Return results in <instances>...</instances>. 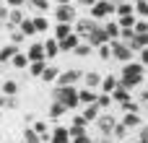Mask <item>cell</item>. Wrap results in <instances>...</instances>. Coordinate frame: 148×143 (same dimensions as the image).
I'll return each instance as SVG.
<instances>
[{"label": "cell", "mask_w": 148, "mask_h": 143, "mask_svg": "<svg viewBox=\"0 0 148 143\" xmlns=\"http://www.w3.org/2000/svg\"><path fill=\"white\" fill-rule=\"evenodd\" d=\"M29 5L36 10V13H47L52 8V0H29Z\"/></svg>", "instance_id": "cell-34"}, {"label": "cell", "mask_w": 148, "mask_h": 143, "mask_svg": "<svg viewBox=\"0 0 148 143\" xmlns=\"http://www.w3.org/2000/svg\"><path fill=\"white\" fill-rule=\"evenodd\" d=\"M65 112H68V107H65L62 102H52V104H49V112H47V115H49V120H60Z\"/></svg>", "instance_id": "cell-27"}, {"label": "cell", "mask_w": 148, "mask_h": 143, "mask_svg": "<svg viewBox=\"0 0 148 143\" xmlns=\"http://www.w3.org/2000/svg\"><path fill=\"white\" fill-rule=\"evenodd\" d=\"M99 143H101V141H99Z\"/></svg>", "instance_id": "cell-55"}, {"label": "cell", "mask_w": 148, "mask_h": 143, "mask_svg": "<svg viewBox=\"0 0 148 143\" xmlns=\"http://www.w3.org/2000/svg\"><path fill=\"white\" fill-rule=\"evenodd\" d=\"M31 18H34V26H36V31H39V34L52 31V26H49V21H47V16H44V13H36V16H31Z\"/></svg>", "instance_id": "cell-25"}, {"label": "cell", "mask_w": 148, "mask_h": 143, "mask_svg": "<svg viewBox=\"0 0 148 143\" xmlns=\"http://www.w3.org/2000/svg\"><path fill=\"white\" fill-rule=\"evenodd\" d=\"M135 13V3L133 0H122L120 5H117V18L120 16H133Z\"/></svg>", "instance_id": "cell-30"}, {"label": "cell", "mask_w": 148, "mask_h": 143, "mask_svg": "<svg viewBox=\"0 0 148 143\" xmlns=\"http://www.w3.org/2000/svg\"><path fill=\"white\" fill-rule=\"evenodd\" d=\"M52 31H55V39H57V42H62V39H65V36H70L75 29H73V23H55V29H52Z\"/></svg>", "instance_id": "cell-20"}, {"label": "cell", "mask_w": 148, "mask_h": 143, "mask_svg": "<svg viewBox=\"0 0 148 143\" xmlns=\"http://www.w3.org/2000/svg\"><path fill=\"white\" fill-rule=\"evenodd\" d=\"M83 117H86L88 122H96V120L101 117V107H99V104H88V107H83Z\"/></svg>", "instance_id": "cell-28"}, {"label": "cell", "mask_w": 148, "mask_h": 143, "mask_svg": "<svg viewBox=\"0 0 148 143\" xmlns=\"http://www.w3.org/2000/svg\"><path fill=\"white\" fill-rule=\"evenodd\" d=\"M52 16H55L57 23H75V21H78V10H75L73 3H68V5H55Z\"/></svg>", "instance_id": "cell-5"}, {"label": "cell", "mask_w": 148, "mask_h": 143, "mask_svg": "<svg viewBox=\"0 0 148 143\" xmlns=\"http://www.w3.org/2000/svg\"><path fill=\"white\" fill-rule=\"evenodd\" d=\"M81 42H83V39H81V36H78V34L73 31L70 36H65V39L60 42V50H62V52H75V47H78Z\"/></svg>", "instance_id": "cell-17"}, {"label": "cell", "mask_w": 148, "mask_h": 143, "mask_svg": "<svg viewBox=\"0 0 148 143\" xmlns=\"http://www.w3.org/2000/svg\"><path fill=\"white\" fill-rule=\"evenodd\" d=\"M18 52H21V47H18V44H13V42H8V44H0V65L10 63V60H13Z\"/></svg>", "instance_id": "cell-11"}, {"label": "cell", "mask_w": 148, "mask_h": 143, "mask_svg": "<svg viewBox=\"0 0 148 143\" xmlns=\"http://www.w3.org/2000/svg\"><path fill=\"white\" fill-rule=\"evenodd\" d=\"M117 122H120V120H117L114 115H107V112H101V117L96 120V128H99V133H101V135H112Z\"/></svg>", "instance_id": "cell-8"}, {"label": "cell", "mask_w": 148, "mask_h": 143, "mask_svg": "<svg viewBox=\"0 0 148 143\" xmlns=\"http://www.w3.org/2000/svg\"><path fill=\"white\" fill-rule=\"evenodd\" d=\"M117 86H120V76H104V81H101V94H112Z\"/></svg>", "instance_id": "cell-22"}, {"label": "cell", "mask_w": 148, "mask_h": 143, "mask_svg": "<svg viewBox=\"0 0 148 143\" xmlns=\"http://www.w3.org/2000/svg\"><path fill=\"white\" fill-rule=\"evenodd\" d=\"M60 73H62L60 68H55V65H47V70L42 73V81H44V83H57Z\"/></svg>", "instance_id": "cell-26"}, {"label": "cell", "mask_w": 148, "mask_h": 143, "mask_svg": "<svg viewBox=\"0 0 148 143\" xmlns=\"http://www.w3.org/2000/svg\"><path fill=\"white\" fill-rule=\"evenodd\" d=\"M47 65H49L47 60H42V63H31V65H29V76H31V78H42V73L47 70Z\"/></svg>", "instance_id": "cell-31"}, {"label": "cell", "mask_w": 148, "mask_h": 143, "mask_svg": "<svg viewBox=\"0 0 148 143\" xmlns=\"http://www.w3.org/2000/svg\"><path fill=\"white\" fill-rule=\"evenodd\" d=\"M135 16L143 18V21H148V0H138L135 3Z\"/></svg>", "instance_id": "cell-35"}, {"label": "cell", "mask_w": 148, "mask_h": 143, "mask_svg": "<svg viewBox=\"0 0 148 143\" xmlns=\"http://www.w3.org/2000/svg\"><path fill=\"white\" fill-rule=\"evenodd\" d=\"M73 143H94V141H91V135H88V133H83V135L73 138Z\"/></svg>", "instance_id": "cell-49"}, {"label": "cell", "mask_w": 148, "mask_h": 143, "mask_svg": "<svg viewBox=\"0 0 148 143\" xmlns=\"http://www.w3.org/2000/svg\"><path fill=\"white\" fill-rule=\"evenodd\" d=\"M86 42H88L94 50H96V47H101V44H109V36H107V31H104V23H101L96 31H91V36H88Z\"/></svg>", "instance_id": "cell-12"}, {"label": "cell", "mask_w": 148, "mask_h": 143, "mask_svg": "<svg viewBox=\"0 0 148 143\" xmlns=\"http://www.w3.org/2000/svg\"><path fill=\"white\" fill-rule=\"evenodd\" d=\"M8 16H10V8L8 5H0V23H8Z\"/></svg>", "instance_id": "cell-45"}, {"label": "cell", "mask_w": 148, "mask_h": 143, "mask_svg": "<svg viewBox=\"0 0 148 143\" xmlns=\"http://www.w3.org/2000/svg\"><path fill=\"white\" fill-rule=\"evenodd\" d=\"M125 44H130L133 39H135V29H122V36H120Z\"/></svg>", "instance_id": "cell-41"}, {"label": "cell", "mask_w": 148, "mask_h": 143, "mask_svg": "<svg viewBox=\"0 0 148 143\" xmlns=\"http://www.w3.org/2000/svg\"><path fill=\"white\" fill-rule=\"evenodd\" d=\"M146 109H148V104H146Z\"/></svg>", "instance_id": "cell-54"}, {"label": "cell", "mask_w": 148, "mask_h": 143, "mask_svg": "<svg viewBox=\"0 0 148 143\" xmlns=\"http://www.w3.org/2000/svg\"><path fill=\"white\" fill-rule=\"evenodd\" d=\"M112 99H114L117 104H125V102H130V99H133V94H130V89H125V86H117V89L112 91Z\"/></svg>", "instance_id": "cell-24"}, {"label": "cell", "mask_w": 148, "mask_h": 143, "mask_svg": "<svg viewBox=\"0 0 148 143\" xmlns=\"http://www.w3.org/2000/svg\"><path fill=\"white\" fill-rule=\"evenodd\" d=\"M21 143H44V141H42V135L29 125V128H23V130H21Z\"/></svg>", "instance_id": "cell-21"}, {"label": "cell", "mask_w": 148, "mask_h": 143, "mask_svg": "<svg viewBox=\"0 0 148 143\" xmlns=\"http://www.w3.org/2000/svg\"><path fill=\"white\" fill-rule=\"evenodd\" d=\"M26 55H29V60H31V63H42V60H47L44 39H42V42H31V44H29V50H26Z\"/></svg>", "instance_id": "cell-9"}, {"label": "cell", "mask_w": 148, "mask_h": 143, "mask_svg": "<svg viewBox=\"0 0 148 143\" xmlns=\"http://www.w3.org/2000/svg\"><path fill=\"white\" fill-rule=\"evenodd\" d=\"M18 29H21L26 36H36V34H39V31H36V26H34V18H31V16H26V18L21 21V26H18Z\"/></svg>", "instance_id": "cell-29"}, {"label": "cell", "mask_w": 148, "mask_h": 143, "mask_svg": "<svg viewBox=\"0 0 148 143\" xmlns=\"http://www.w3.org/2000/svg\"><path fill=\"white\" fill-rule=\"evenodd\" d=\"M135 143H138V141H135Z\"/></svg>", "instance_id": "cell-56"}, {"label": "cell", "mask_w": 148, "mask_h": 143, "mask_svg": "<svg viewBox=\"0 0 148 143\" xmlns=\"http://www.w3.org/2000/svg\"><path fill=\"white\" fill-rule=\"evenodd\" d=\"M96 104H99V107H101V112H104L107 107H112V104H114V99H112V94H99Z\"/></svg>", "instance_id": "cell-37"}, {"label": "cell", "mask_w": 148, "mask_h": 143, "mask_svg": "<svg viewBox=\"0 0 148 143\" xmlns=\"http://www.w3.org/2000/svg\"><path fill=\"white\" fill-rule=\"evenodd\" d=\"M117 23H120V29H135L138 16H135V13H133V16H120V18H117Z\"/></svg>", "instance_id": "cell-33"}, {"label": "cell", "mask_w": 148, "mask_h": 143, "mask_svg": "<svg viewBox=\"0 0 148 143\" xmlns=\"http://www.w3.org/2000/svg\"><path fill=\"white\" fill-rule=\"evenodd\" d=\"M135 34H148V21L138 18V23H135Z\"/></svg>", "instance_id": "cell-43"}, {"label": "cell", "mask_w": 148, "mask_h": 143, "mask_svg": "<svg viewBox=\"0 0 148 143\" xmlns=\"http://www.w3.org/2000/svg\"><path fill=\"white\" fill-rule=\"evenodd\" d=\"M5 5H8V8H23L26 0H5Z\"/></svg>", "instance_id": "cell-48"}, {"label": "cell", "mask_w": 148, "mask_h": 143, "mask_svg": "<svg viewBox=\"0 0 148 143\" xmlns=\"http://www.w3.org/2000/svg\"><path fill=\"white\" fill-rule=\"evenodd\" d=\"M91 52H94V47H91L88 42H81V44L75 47V52H73V55H75V57H88Z\"/></svg>", "instance_id": "cell-36"}, {"label": "cell", "mask_w": 148, "mask_h": 143, "mask_svg": "<svg viewBox=\"0 0 148 143\" xmlns=\"http://www.w3.org/2000/svg\"><path fill=\"white\" fill-rule=\"evenodd\" d=\"M101 81H104V76L96 73V70H86L83 73V86H88V89H99Z\"/></svg>", "instance_id": "cell-15"}, {"label": "cell", "mask_w": 148, "mask_h": 143, "mask_svg": "<svg viewBox=\"0 0 148 143\" xmlns=\"http://www.w3.org/2000/svg\"><path fill=\"white\" fill-rule=\"evenodd\" d=\"M146 78V65L143 63H125L120 70V86L125 89H138Z\"/></svg>", "instance_id": "cell-1"}, {"label": "cell", "mask_w": 148, "mask_h": 143, "mask_svg": "<svg viewBox=\"0 0 148 143\" xmlns=\"http://www.w3.org/2000/svg\"><path fill=\"white\" fill-rule=\"evenodd\" d=\"M44 52H47V60H55L57 55H62V50H60V42H57L55 36L44 39Z\"/></svg>", "instance_id": "cell-14"}, {"label": "cell", "mask_w": 148, "mask_h": 143, "mask_svg": "<svg viewBox=\"0 0 148 143\" xmlns=\"http://www.w3.org/2000/svg\"><path fill=\"white\" fill-rule=\"evenodd\" d=\"M125 135H127V128H125L122 122H117V125H114V133H112V138H120V141H122Z\"/></svg>", "instance_id": "cell-40"}, {"label": "cell", "mask_w": 148, "mask_h": 143, "mask_svg": "<svg viewBox=\"0 0 148 143\" xmlns=\"http://www.w3.org/2000/svg\"><path fill=\"white\" fill-rule=\"evenodd\" d=\"M78 96H81V107H88V104H96V99H99L96 89H88V86H83Z\"/></svg>", "instance_id": "cell-18"}, {"label": "cell", "mask_w": 148, "mask_h": 143, "mask_svg": "<svg viewBox=\"0 0 148 143\" xmlns=\"http://www.w3.org/2000/svg\"><path fill=\"white\" fill-rule=\"evenodd\" d=\"M104 31H107V36H109V42H117L120 36H122V29H120V23L117 21H104Z\"/></svg>", "instance_id": "cell-16"}, {"label": "cell", "mask_w": 148, "mask_h": 143, "mask_svg": "<svg viewBox=\"0 0 148 143\" xmlns=\"http://www.w3.org/2000/svg\"><path fill=\"white\" fill-rule=\"evenodd\" d=\"M18 91H21V86H18V81H13V78L3 81V86H0V94H8V96H18Z\"/></svg>", "instance_id": "cell-23"}, {"label": "cell", "mask_w": 148, "mask_h": 143, "mask_svg": "<svg viewBox=\"0 0 148 143\" xmlns=\"http://www.w3.org/2000/svg\"><path fill=\"white\" fill-rule=\"evenodd\" d=\"M140 102H143V104H148V89L143 91V94H140Z\"/></svg>", "instance_id": "cell-51"}, {"label": "cell", "mask_w": 148, "mask_h": 143, "mask_svg": "<svg viewBox=\"0 0 148 143\" xmlns=\"http://www.w3.org/2000/svg\"><path fill=\"white\" fill-rule=\"evenodd\" d=\"M96 55H99L101 60H112V44H101V47H96Z\"/></svg>", "instance_id": "cell-38"}, {"label": "cell", "mask_w": 148, "mask_h": 143, "mask_svg": "<svg viewBox=\"0 0 148 143\" xmlns=\"http://www.w3.org/2000/svg\"><path fill=\"white\" fill-rule=\"evenodd\" d=\"M23 39H26V34H23L21 29H13V31H10V42H13V44H18V47H21V44H23Z\"/></svg>", "instance_id": "cell-39"}, {"label": "cell", "mask_w": 148, "mask_h": 143, "mask_svg": "<svg viewBox=\"0 0 148 143\" xmlns=\"http://www.w3.org/2000/svg\"><path fill=\"white\" fill-rule=\"evenodd\" d=\"M138 63H143V65L148 68V47H146V50H140V52H138Z\"/></svg>", "instance_id": "cell-47"}, {"label": "cell", "mask_w": 148, "mask_h": 143, "mask_svg": "<svg viewBox=\"0 0 148 143\" xmlns=\"http://www.w3.org/2000/svg\"><path fill=\"white\" fill-rule=\"evenodd\" d=\"M0 117H3V109H0Z\"/></svg>", "instance_id": "cell-53"}, {"label": "cell", "mask_w": 148, "mask_h": 143, "mask_svg": "<svg viewBox=\"0 0 148 143\" xmlns=\"http://www.w3.org/2000/svg\"><path fill=\"white\" fill-rule=\"evenodd\" d=\"M138 143H148V125L140 128V133H138Z\"/></svg>", "instance_id": "cell-46"}, {"label": "cell", "mask_w": 148, "mask_h": 143, "mask_svg": "<svg viewBox=\"0 0 148 143\" xmlns=\"http://www.w3.org/2000/svg\"><path fill=\"white\" fill-rule=\"evenodd\" d=\"M109 44H112V60H117V63H122V65H125V63H133V55H135V52H133L122 39L109 42Z\"/></svg>", "instance_id": "cell-6"}, {"label": "cell", "mask_w": 148, "mask_h": 143, "mask_svg": "<svg viewBox=\"0 0 148 143\" xmlns=\"http://www.w3.org/2000/svg\"><path fill=\"white\" fill-rule=\"evenodd\" d=\"M55 5H68V3H73V0H52Z\"/></svg>", "instance_id": "cell-52"}, {"label": "cell", "mask_w": 148, "mask_h": 143, "mask_svg": "<svg viewBox=\"0 0 148 143\" xmlns=\"http://www.w3.org/2000/svg\"><path fill=\"white\" fill-rule=\"evenodd\" d=\"M120 107H122V115H125V112H138V104H135L133 99H130V102H125V104H120Z\"/></svg>", "instance_id": "cell-44"}, {"label": "cell", "mask_w": 148, "mask_h": 143, "mask_svg": "<svg viewBox=\"0 0 148 143\" xmlns=\"http://www.w3.org/2000/svg\"><path fill=\"white\" fill-rule=\"evenodd\" d=\"M81 3V8H86V10H91L94 5H96V0H78Z\"/></svg>", "instance_id": "cell-50"}, {"label": "cell", "mask_w": 148, "mask_h": 143, "mask_svg": "<svg viewBox=\"0 0 148 143\" xmlns=\"http://www.w3.org/2000/svg\"><path fill=\"white\" fill-rule=\"evenodd\" d=\"M31 128H34L39 135H42V141H44V143H49V138H52V130H49V125H47L44 120H34V122H31Z\"/></svg>", "instance_id": "cell-19"}, {"label": "cell", "mask_w": 148, "mask_h": 143, "mask_svg": "<svg viewBox=\"0 0 148 143\" xmlns=\"http://www.w3.org/2000/svg\"><path fill=\"white\" fill-rule=\"evenodd\" d=\"M81 81H83V70L70 68V70L60 73V78H57V83H55V86H78Z\"/></svg>", "instance_id": "cell-7"}, {"label": "cell", "mask_w": 148, "mask_h": 143, "mask_svg": "<svg viewBox=\"0 0 148 143\" xmlns=\"http://www.w3.org/2000/svg\"><path fill=\"white\" fill-rule=\"evenodd\" d=\"M99 26H101V21H96V18H91V16H81V18L75 21V26H73V29H75V34L86 42V39L91 36V31H96Z\"/></svg>", "instance_id": "cell-4"}, {"label": "cell", "mask_w": 148, "mask_h": 143, "mask_svg": "<svg viewBox=\"0 0 148 143\" xmlns=\"http://www.w3.org/2000/svg\"><path fill=\"white\" fill-rule=\"evenodd\" d=\"M81 89L78 86H55V91H52V102H62L65 107H68V112L70 109H78L81 107Z\"/></svg>", "instance_id": "cell-2"}, {"label": "cell", "mask_w": 148, "mask_h": 143, "mask_svg": "<svg viewBox=\"0 0 148 143\" xmlns=\"http://www.w3.org/2000/svg\"><path fill=\"white\" fill-rule=\"evenodd\" d=\"M112 13H117V3H114V0H96V5L88 10V16L96 18V21H101V23H104Z\"/></svg>", "instance_id": "cell-3"}, {"label": "cell", "mask_w": 148, "mask_h": 143, "mask_svg": "<svg viewBox=\"0 0 148 143\" xmlns=\"http://www.w3.org/2000/svg\"><path fill=\"white\" fill-rule=\"evenodd\" d=\"M49 143H73L70 141V128L55 125V128H52V138H49Z\"/></svg>", "instance_id": "cell-13"}, {"label": "cell", "mask_w": 148, "mask_h": 143, "mask_svg": "<svg viewBox=\"0 0 148 143\" xmlns=\"http://www.w3.org/2000/svg\"><path fill=\"white\" fill-rule=\"evenodd\" d=\"M120 122H122L127 130H140V128H143V117H140V112H125Z\"/></svg>", "instance_id": "cell-10"}, {"label": "cell", "mask_w": 148, "mask_h": 143, "mask_svg": "<svg viewBox=\"0 0 148 143\" xmlns=\"http://www.w3.org/2000/svg\"><path fill=\"white\" fill-rule=\"evenodd\" d=\"M70 125H75V128H88V120L83 117V115H73V122Z\"/></svg>", "instance_id": "cell-42"}, {"label": "cell", "mask_w": 148, "mask_h": 143, "mask_svg": "<svg viewBox=\"0 0 148 143\" xmlns=\"http://www.w3.org/2000/svg\"><path fill=\"white\" fill-rule=\"evenodd\" d=\"M10 65H13V68H21V70H23V68H29V65H31V60H29V55H26V52H18V55L10 60Z\"/></svg>", "instance_id": "cell-32"}]
</instances>
